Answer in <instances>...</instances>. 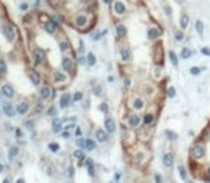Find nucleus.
Segmentation results:
<instances>
[{"instance_id":"nucleus-1","label":"nucleus","mask_w":210,"mask_h":183,"mask_svg":"<svg viewBox=\"0 0 210 183\" xmlns=\"http://www.w3.org/2000/svg\"><path fill=\"white\" fill-rule=\"evenodd\" d=\"M142 124V117L137 113H129L126 116V127L130 130H136Z\"/></svg>"},{"instance_id":"nucleus-2","label":"nucleus","mask_w":210,"mask_h":183,"mask_svg":"<svg viewBox=\"0 0 210 183\" xmlns=\"http://www.w3.org/2000/svg\"><path fill=\"white\" fill-rule=\"evenodd\" d=\"M113 13L119 17L124 16L127 13V6L123 0H114L113 2Z\"/></svg>"},{"instance_id":"nucleus-3","label":"nucleus","mask_w":210,"mask_h":183,"mask_svg":"<svg viewBox=\"0 0 210 183\" xmlns=\"http://www.w3.org/2000/svg\"><path fill=\"white\" fill-rule=\"evenodd\" d=\"M147 39L150 40V42H156V40H159V39L162 37V34H163V32H162V29L160 27H157V26H151V27H149L147 29Z\"/></svg>"},{"instance_id":"nucleus-4","label":"nucleus","mask_w":210,"mask_h":183,"mask_svg":"<svg viewBox=\"0 0 210 183\" xmlns=\"http://www.w3.org/2000/svg\"><path fill=\"white\" fill-rule=\"evenodd\" d=\"M154 123H156V114L153 113V112H146V113L142 116V124H143L145 127H149V129H150Z\"/></svg>"},{"instance_id":"nucleus-5","label":"nucleus","mask_w":210,"mask_h":183,"mask_svg":"<svg viewBox=\"0 0 210 183\" xmlns=\"http://www.w3.org/2000/svg\"><path fill=\"white\" fill-rule=\"evenodd\" d=\"M146 106H147V103H146V100L143 97L137 96L132 100V109H133L135 112H142V110H145Z\"/></svg>"},{"instance_id":"nucleus-6","label":"nucleus","mask_w":210,"mask_h":183,"mask_svg":"<svg viewBox=\"0 0 210 183\" xmlns=\"http://www.w3.org/2000/svg\"><path fill=\"white\" fill-rule=\"evenodd\" d=\"M162 165L166 169H172L174 166V155H173L172 152H166L162 156Z\"/></svg>"},{"instance_id":"nucleus-7","label":"nucleus","mask_w":210,"mask_h":183,"mask_svg":"<svg viewBox=\"0 0 210 183\" xmlns=\"http://www.w3.org/2000/svg\"><path fill=\"white\" fill-rule=\"evenodd\" d=\"M114 32H116V37L119 40H123V39L127 37V27L124 26L123 23H116V26H114Z\"/></svg>"},{"instance_id":"nucleus-8","label":"nucleus","mask_w":210,"mask_h":183,"mask_svg":"<svg viewBox=\"0 0 210 183\" xmlns=\"http://www.w3.org/2000/svg\"><path fill=\"white\" fill-rule=\"evenodd\" d=\"M120 59L122 62L124 63H130L132 60H133V53H132V50L129 47H122L120 49Z\"/></svg>"},{"instance_id":"nucleus-9","label":"nucleus","mask_w":210,"mask_h":183,"mask_svg":"<svg viewBox=\"0 0 210 183\" xmlns=\"http://www.w3.org/2000/svg\"><path fill=\"white\" fill-rule=\"evenodd\" d=\"M104 130L107 133H114L116 132V122H114L113 117L106 116V119H104Z\"/></svg>"},{"instance_id":"nucleus-10","label":"nucleus","mask_w":210,"mask_h":183,"mask_svg":"<svg viewBox=\"0 0 210 183\" xmlns=\"http://www.w3.org/2000/svg\"><path fill=\"white\" fill-rule=\"evenodd\" d=\"M76 26L79 27V29H84V27L89 24V17L86 16V14H83V13H80V14H77L76 16Z\"/></svg>"},{"instance_id":"nucleus-11","label":"nucleus","mask_w":210,"mask_h":183,"mask_svg":"<svg viewBox=\"0 0 210 183\" xmlns=\"http://www.w3.org/2000/svg\"><path fill=\"white\" fill-rule=\"evenodd\" d=\"M189 24H190V16H189L187 13H182L180 19H179V26H180V29L184 32L189 27Z\"/></svg>"},{"instance_id":"nucleus-12","label":"nucleus","mask_w":210,"mask_h":183,"mask_svg":"<svg viewBox=\"0 0 210 183\" xmlns=\"http://www.w3.org/2000/svg\"><path fill=\"white\" fill-rule=\"evenodd\" d=\"M3 34L6 36V39H7L9 42H13V40H14V36H16L14 29H13L10 24H6V26H3Z\"/></svg>"},{"instance_id":"nucleus-13","label":"nucleus","mask_w":210,"mask_h":183,"mask_svg":"<svg viewBox=\"0 0 210 183\" xmlns=\"http://www.w3.org/2000/svg\"><path fill=\"white\" fill-rule=\"evenodd\" d=\"M167 56H169V60H170V63H172V65L174 66V67H179V60H180L179 54L176 53L174 50H169Z\"/></svg>"},{"instance_id":"nucleus-14","label":"nucleus","mask_w":210,"mask_h":183,"mask_svg":"<svg viewBox=\"0 0 210 183\" xmlns=\"http://www.w3.org/2000/svg\"><path fill=\"white\" fill-rule=\"evenodd\" d=\"M192 56H193V50H192L190 47H187V46L182 49V50H180V53H179V57H180V59H183V60L190 59Z\"/></svg>"},{"instance_id":"nucleus-15","label":"nucleus","mask_w":210,"mask_h":183,"mask_svg":"<svg viewBox=\"0 0 210 183\" xmlns=\"http://www.w3.org/2000/svg\"><path fill=\"white\" fill-rule=\"evenodd\" d=\"M194 30H196V33L199 34L200 37H203V33H205V23L202 22L200 19H197V20L194 22Z\"/></svg>"},{"instance_id":"nucleus-16","label":"nucleus","mask_w":210,"mask_h":183,"mask_svg":"<svg viewBox=\"0 0 210 183\" xmlns=\"http://www.w3.org/2000/svg\"><path fill=\"white\" fill-rule=\"evenodd\" d=\"M70 102H72V96H70L69 93L62 95V97H60V108H62V109L67 108V106L70 104Z\"/></svg>"},{"instance_id":"nucleus-17","label":"nucleus","mask_w":210,"mask_h":183,"mask_svg":"<svg viewBox=\"0 0 210 183\" xmlns=\"http://www.w3.org/2000/svg\"><path fill=\"white\" fill-rule=\"evenodd\" d=\"M163 133H164V137H166L167 140H170V142H176V140L179 139L177 133H176V132H173V130H170V129H166Z\"/></svg>"},{"instance_id":"nucleus-18","label":"nucleus","mask_w":210,"mask_h":183,"mask_svg":"<svg viewBox=\"0 0 210 183\" xmlns=\"http://www.w3.org/2000/svg\"><path fill=\"white\" fill-rule=\"evenodd\" d=\"M109 133L107 132H106V130H103V129H97L96 130V139L99 140V142H106V140H107V137H109Z\"/></svg>"},{"instance_id":"nucleus-19","label":"nucleus","mask_w":210,"mask_h":183,"mask_svg":"<svg viewBox=\"0 0 210 183\" xmlns=\"http://www.w3.org/2000/svg\"><path fill=\"white\" fill-rule=\"evenodd\" d=\"M173 39H174V42H177V43H180V42H183L184 40V33L182 29H179V30H174L173 32Z\"/></svg>"},{"instance_id":"nucleus-20","label":"nucleus","mask_w":210,"mask_h":183,"mask_svg":"<svg viewBox=\"0 0 210 183\" xmlns=\"http://www.w3.org/2000/svg\"><path fill=\"white\" fill-rule=\"evenodd\" d=\"M3 112H5L9 117L14 116V109H13V106H11L10 103H5V104H3Z\"/></svg>"},{"instance_id":"nucleus-21","label":"nucleus","mask_w":210,"mask_h":183,"mask_svg":"<svg viewBox=\"0 0 210 183\" xmlns=\"http://www.w3.org/2000/svg\"><path fill=\"white\" fill-rule=\"evenodd\" d=\"M84 163H86V167H87V172H89V175H90V176H94V163H93V160H92V159H86Z\"/></svg>"},{"instance_id":"nucleus-22","label":"nucleus","mask_w":210,"mask_h":183,"mask_svg":"<svg viewBox=\"0 0 210 183\" xmlns=\"http://www.w3.org/2000/svg\"><path fill=\"white\" fill-rule=\"evenodd\" d=\"M62 65H63V69H66V70H73V60L70 59V57H63V62H62Z\"/></svg>"},{"instance_id":"nucleus-23","label":"nucleus","mask_w":210,"mask_h":183,"mask_svg":"<svg viewBox=\"0 0 210 183\" xmlns=\"http://www.w3.org/2000/svg\"><path fill=\"white\" fill-rule=\"evenodd\" d=\"M84 149L89 152H92L96 149V142L93 139H86V142H84Z\"/></svg>"},{"instance_id":"nucleus-24","label":"nucleus","mask_w":210,"mask_h":183,"mask_svg":"<svg viewBox=\"0 0 210 183\" xmlns=\"http://www.w3.org/2000/svg\"><path fill=\"white\" fill-rule=\"evenodd\" d=\"M2 92H3V95H5L6 97H11L13 95H14V92H13V87L9 86V85H5V86L2 87Z\"/></svg>"},{"instance_id":"nucleus-25","label":"nucleus","mask_w":210,"mask_h":183,"mask_svg":"<svg viewBox=\"0 0 210 183\" xmlns=\"http://www.w3.org/2000/svg\"><path fill=\"white\" fill-rule=\"evenodd\" d=\"M203 70H205V67H200V66H192V67L189 69V73H190L192 76H199Z\"/></svg>"},{"instance_id":"nucleus-26","label":"nucleus","mask_w":210,"mask_h":183,"mask_svg":"<svg viewBox=\"0 0 210 183\" xmlns=\"http://www.w3.org/2000/svg\"><path fill=\"white\" fill-rule=\"evenodd\" d=\"M44 29H46L47 33H54V30H56V23L52 22V20H49V22L44 23Z\"/></svg>"},{"instance_id":"nucleus-27","label":"nucleus","mask_w":210,"mask_h":183,"mask_svg":"<svg viewBox=\"0 0 210 183\" xmlns=\"http://www.w3.org/2000/svg\"><path fill=\"white\" fill-rule=\"evenodd\" d=\"M176 95H177V90H176V87L174 86H170V87H167L166 89V96L169 97V99H174Z\"/></svg>"},{"instance_id":"nucleus-28","label":"nucleus","mask_w":210,"mask_h":183,"mask_svg":"<svg viewBox=\"0 0 210 183\" xmlns=\"http://www.w3.org/2000/svg\"><path fill=\"white\" fill-rule=\"evenodd\" d=\"M27 110H29V104H27V103H20V104L17 106V112L20 114H26Z\"/></svg>"},{"instance_id":"nucleus-29","label":"nucleus","mask_w":210,"mask_h":183,"mask_svg":"<svg viewBox=\"0 0 210 183\" xmlns=\"http://www.w3.org/2000/svg\"><path fill=\"white\" fill-rule=\"evenodd\" d=\"M50 92H52V90H50V87H49V86H43V87H42V90H40V96L43 97V99H47V97L52 95Z\"/></svg>"},{"instance_id":"nucleus-30","label":"nucleus","mask_w":210,"mask_h":183,"mask_svg":"<svg viewBox=\"0 0 210 183\" xmlns=\"http://www.w3.org/2000/svg\"><path fill=\"white\" fill-rule=\"evenodd\" d=\"M53 77H54V80H56V82H65V80H67V79H66V76L63 75V73H60V72H54Z\"/></svg>"},{"instance_id":"nucleus-31","label":"nucleus","mask_w":210,"mask_h":183,"mask_svg":"<svg viewBox=\"0 0 210 183\" xmlns=\"http://www.w3.org/2000/svg\"><path fill=\"white\" fill-rule=\"evenodd\" d=\"M86 59H87V65H89V66H94V65H96V56H94L93 53L87 54Z\"/></svg>"},{"instance_id":"nucleus-32","label":"nucleus","mask_w":210,"mask_h":183,"mask_svg":"<svg viewBox=\"0 0 210 183\" xmlns=\"http://www.w3.org/2000/svg\"><path fill=\"white\" fill-rule=\"evenodd\" d=\"M187 172H189V170L184 166H182V165L179 166V173H180V178L183 179V180H186V179H187Z\"/></svg>"},{"instance_id":"nucleus-33","label":"nucleus","mask_w":210,"mask_h":183,"mask_svg":"<svg viewBox=\"0 0 210 183\" xmlns=\"http://www.w3.org/2000/svg\"><path fill=\"white\" fill-rule=\"evenodd\" d=\"M30 79H32L33 85H36V86H37L39 83H40V75H39V73H36V72H33L32 75H30Z\"/></svg>"},{"instance_id":"nucleus-34","label":"nucleus","mask_w":210,"mask_h":183,"mask_svg":"<svg viewBox=\"0 0 210 183\" xmlns=\"http://www.w3.org/2000/svg\"><path fill=\"white\" fill-rule=\"evenodd\" d=\"M34 56H36V63H42V62H43L44 54L42 50H36V52H34Z\"/></svg>"},{"instance_id":"nucleus-35","label":"nucleus","mask_w":210,"mask_h":183,"mask_svg":"<svg viewBox=\"0 0 210 183\" xmlns=\"http://www.w3.org/2000/svg\"><path fill=\"white\" fill-rule=\"evenodd\" d=\"M62 130V122H60L59 119H56L53 122V132L54 133H57V132H60Z\"/></svg>"},{"instance_id":"nucleus-36","label":"nucleus","mask_w":210,"mask_h":183,"mask_svg":"<svg viewBox=\"0 0 210 183\" xmlns=\"http://www.w3.org/2000/svg\"><path fill=\"white\" fill-rule=\"evenodd\" d=\"M75 157L77 159V160H80V162H81V160H86V157H84V153H83V150H80V149L75 152Z\"/></svg>"},{"instance_id":"nucleus-37","label":"nucleus","mask_w":210,"mask_h":183,"mask_svg":"<svg viewBox=\"0 0 210 183\" xmlns=\"http://www.w3.org/2000/svg\"><path fill=\"white\" fill-rule=\"evenodd\" d=\"M163 11H164V14H166L169 19L172 17V7H170L169 5H166V3L163 5Z\"/></svg>"},{"instance_id":"nucleus-38","label":"nucleus","mask_w":210,"mask_h":183,"mask_svg":"<svg viewBox=\"0 0 210 183\" xmlns=\"http://www.w3.org/2000/svg\"><path fill=\"white\" fill-rule=\"evenodd\" d=\"M17 153H19V149H17L16 146H13L10 150H9V159H13V157L16 156Z\"/></svg>"},{"instance_id":"nucleus-39","label":"nucleus","mask_w":210,"mask_h":183,"mask_svg":"<svg viewBox=\"0 0 210 183\" xmlns=\"http://www.w3.org/2000/svg\"><path fill=\"white\" fill-rule=\"evenodd\" d=\"M200 53L203 54V56H206V57H210V47H207V46L202 47L200 49Z\"/></svg>"},{"instance_id":"nucleus-40","label":"nucleus","mask_w":210,"mask_h":183,"mask_svg":"<svg viewBox=\"0 0 210 183\" xmlns=\"http://www.w3.org/2000/svg\"><path fill=\"white\" fill-rule=\"evenodd\" d=\"M49 149H50V152H59V149H60V146H59V143H50L49 145Z\"/></svg>"},{"instance_id":"nucleus-41","label":"nucleus","mask_w":210,"mask_h":183,"mask_svg":"<svg viewBox=\"0 0 210 183\" xmlns=\"http://www.w3.org/2000/svg\"><path fill=\"white\" fill-rule=\"evenodd\" d=\"M99 109H100V110H102L104 114H107V113H109V106H107V103H102V104L99 106Z\"/></svg>"},{"instance_id":"nucleus-42","label":"nucleus","mask_w":210,"mask_h":183,"mask_svg":"<svg viewBox=\"0 0 210 183\" xmlns=\"http://www.w3.org/2000/svg\"><path fill=\"white\" fill-rule=\"evenodd\" d=\"M93 93H94V96H102V87L94 86L93 87Z\"/></svg>"},{"instance_id":"nucleus-43","label":"nucleus","mask_w":210,"mask_h":183,"mask_svg":"<svg viewBox=\"0 0 210 183\" xmlns=\"http://www.w3.org/2000/svg\"><path fill=\"white\" fill-rule=\"evenodd\" d=\"M153 178H154V183H163V178L159 175V173H154Z\"/></svg>"},{"instance_id":"nucleus-44","label":"nucleus","mask_w":210,"mask_h":183,"mask_svg":"<svg viewBox=\"0 0 210 183\" xmlns=\"http://www.w3.org/2000/svg\"><path fill=\"white\" fill-rule=\"evenodd\" d=\"M123 83H124V87H126V89H129V87L132 86V79H130V77H124Z\"/></svg>"},{"instance_id":"nucleus-45","label":"nucleus","mask_w":210,"mask_h":183,"mask_svg":"<svg viewBox=\"0 0 210 183\" xmlns=\"http://www.w3.org/2000/svg\"><path fill=\"white\" fill-rule=\"evenodd\" d=\"M60 49L65 52V50H70V46L67 42H62V43H60Z\"/></svg>"},{"instance_id":"nucleus-46","label":"nucleus","mask_w":210,"mask_h":183,"mask_svg":"<svg viewBox=\"0 0 210 183\" xmlns=\"http://www.w3.org/2000/svg\"><path fill=\"white\" fill-rule=\"evenodd\" d=\"M154 93V89L150 86H146V96H151Z\"/></svg>"},{"instance_id":"nucleus-47","label":"nucleus","mask_w":210,"mask_h":183,"mask_svg":"<svg viewBox=\"0 0 210 183\" xmlns=\"http://www.w3.org/2000/svg\"><path fill=\"white\" fill-rule=\"evenodd\" d=\"M81 99H83V95H81L80 92H79V93H75V96H73V100H75V102H79Z\"/></svg>"},{"instance_id":"nucleus-48","label":"nucleus","mask_w":210,"mask_h":183,"mask_svg":"<svg viewBox=\"0 0 210 183\" xmlns=\"http://www.w3.org/2000/svg\"><path fill=\"white\" fill-rule=\"evenodd\" d=\"M0 72H2V73H5L6 72V63L3 62V60H0Z\"/></svg>"},{"instance_id":"nucleus-49","label":"nucleus","mask_w":210,"mask_h":183,"mask_svg":"<svg viewBox=\"0 0 210 183\" xmlns=\"http://www.w3.org/2000/svg\"><path fill=\"white\" fill-rule=\"evenodd\" d=\"M84 142H86V140H83V139H77V145L80 146L81 149H84Z\"/></svg>"},{"instance_id":"nucleus-50","label":"nucleus","mask_w":210,"mask_h":183,"mask_svg":"<svg viewBox=\"0 0 210 183\" xmlns=\"http://www.w3.org/2000/svg\"><path fill=\"white\" fill-rule=\"evenodd\" d=\"M49 114H50V116H54V114H56V109L52 108L50 110H49Z\"/></svg>"},{"instance_id":"nucleus-51","label":"nucleus","mask_w":210,"mask_h":183,"mask_svg":"<svg viewBox=\"0 0 210 183\" xmlns=\"http://www.w3.org/2000/svg\"><path fill=\"white\" fill-rule=\"evenodd\" d=\"M20 9H22V10H27V5L26 3H23V5L20 6Z\"/></svg>"},{"instance_id":"nucleus-52","label":"nucleus","mask_w":210,"mask_h":183,"mask_svg":"<svg viewBox=\"0 0 210 183\" xmlns=\"http://www.w3.org/2000/svg\"><path fill=\"white\" fill-rule=\"evenodd\" d=\"M80 135H81V130L77 127V129H76V136H80Z\"/></svg>"},{"instance_id":"nucleus-53","label":"nucleus","mask_w":210,"mask_h":183,"mask_svg":"<svg viewBox=\"0 0 210 183\" xmlns=\"http://www.w3.org/2000/svg\"><path fill=\"white\" fill-rule=\"evenodd\" d=\"M69 132H63V137H65V139H67V137H69Z\"/></svg>"},{"instance_id":"nucleus-54","label":"nucleus","mask_w":210,"mask_h":183,"mask_svg":"<svg viewBox=\"0 0 210 183\" xmlns=\"http://www.w3.org/2000/svg\"><path fill=\"white\" fill-rule=\"evenodd\" d=\"M27 129H32V127H33V123H30V122H27Z\"/></svg>"},{"instance_id":"nucleus-55","label":"nucleus","mask_w":210,"mask_h":183,"mask_svg":"<svg viewBox=\"0 0 210 183\" xmlns=\"http://www.w3.org/2000/svg\"><path fill=\"white\" fill-rule=\"evenodd\" d=\"M16 135L19 136V137H22V130H16Z\"/></svg>"},{"instance_id":"nucleus-56","label":"nucleus","mask_w":210,"mask_h":183,"mask_svg":"<svg viewBox=\"0 0 210 183\" xmlns=\"http://www.w3.org/2000/svg\"><path fill=\"white\" fill-rule=\"evenodd\" d=\"M69 175L70 176H73V167H69Z\"/></svg>"},{"instance_id":"nucleus-57","label":"nucleus","mask_w":210,"mask_h":183,"mask_svg":"<svg viewBox=\"0 0 210 183\" xmlns=\"http://www.w3.org/2000/svg\"><path fill=\"white\" fill-rule=\"evenodd\" d=\"M16 183H24V180H23V179H17Z\"/></svg>"},{"instance_id":"nucleus-58","label":"nucleus","mask_w":210,"mask_h":183,"mask_svg":"<svg viewBox=\"0 0 210 183\" xmlns=\"http://www.w3.org/2000/svg\"><path fill=\"white\" fill-rule=\"evenodd\" d=\"M103 3H106V5H109V3H110V2H112V0H102Z\"/></svg>"},{"instance_id":"nucleus-59","label":"nucleus","mask_w":210,"mask_h":183,"mask_svg":"<svg viewBox=\"0 0 210 183\" xmlns=\"http://www.w3.org/2000/svg\"><path fill=\"white\" fill-rule=\"evenodd\" d=\"M3 183H10V180H9V179H5V180H3Z\"/></svg>"},{"instance_id":"nucleus-60","label":"nucleus","mask_w":210,"mask_h":183,"mask_svg":"<svg viewBox=\"0 0 210 183\" xmlns=\"http://www.w3.org/2000/svg\"><path fill=\"white\" fill-rule=\"evenodd\" d=\"M3 172V165H2V163H0V173Z\"/></svg>"},{"instance_id":"nucleus-61","label":"nucleus","mask_w":210,"mask_h":183,"mask_svg":"<svg viewBox=\"0 0 210 183\" xmlns=\"http://www.w3.org/2000/svg\"><path fill=\"white\" fill-rule=\"evenodd\" d=\"M177 3H179V5H182V3H183V0H177Z\"/></svg>"},{"instance_id":"nucleus-62","label":"nucleus","mask_w":210,"mask_h":183,"mask_svg":"<svg viewBox=\"0 0 210 183\" xmlns=\"http://www.w3.org/2000/svg\"><path fill=\"white\" fill-rule=\"evenodd\" d=\"M189 183H193V182H189Z\"/></svg>"}]
</instances>
